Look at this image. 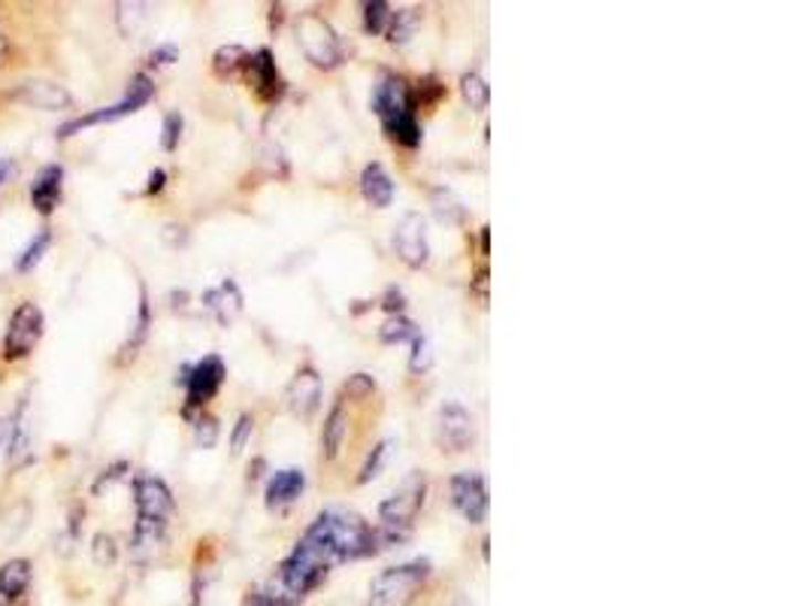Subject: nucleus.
<instances>
[{
    "label": "nucleus",
    "instance_id": "f257e3e1",
    "mask_svg": "<svg viewBox=\"0 0 808 606\" xmlns=\"http://www.w3.org/2000/svg\"><path fill=\"white\" fill-rule=\"evenodd\" d=\"M309 534L334 555V561L364 558V555H372L379 546V534L367 522H360L358 515L348 513L318 515L315 525L309 527Z\"/></svg>",
    "mask_w": 808,
    "mask_h": 606
},
{
    "label": "nucleus",
    "instance_id": "f03ea898",
    "mask_svg": "<svg viewBox=\"0 0 808 606\" xmlns=\"http://www.w3.org/2000/svg\"><path fill=\"white\" fill-rule=\"evenodd\" d=\"M428 561H409L400 567L381 571L370 588V606H412L421 585L428 583Z\"/></svg>",
    "mask_w": 808,
    "mask_h": 606
},
{
    "label": "nucleus",
    "instance_id": "7ed1b4c3",
    "mask_svg": "<svg viewBox=\"0 0 808 606\" xmlns=\"http://www.w3.org/2000/svg\"><path fill=\"white\" fill-rule=\"evenodd\" d=\"M421 503H424V477L406 479L403 489L381 503L379 543H400L409 534V525H412V519L421 510Z\"/></svg>",
    "mask_w": 808,
    "mask_h": 606
},
{
    "label": "nucleus",
    "instance_id": "20e7f679",
    "mask_svg": "<svg viewBox=\"0 0 808 606\" xmlns=\"http://www.w3.org/2000/svg\"><path fill=\"white\" fill-rule=\"evenodd\" d=\"M151 94H155V85L149 82V76H137V80L127 85V94L118 101V104L106 106V109H97V113H88V116H80L76 122L64 125V128H61V140H64V137H73V134H80L82 128H92V125H101V122H113V118L137 113L139 106L149 104Z\"/></svg>",
    "mask_w": 808,
    "mask_h": 606
},
{
    "label": "nucleus",
    "instance_id": "39448f33",
    "mask_svg": "<svg viewBox=\"0 0 808 606\" xmlns=\"http://www.w3.org/2000/svg\"><path fill=\"white\" fill-rule=\"evenodd\" d=\"M43 337V313L36 303H22L10 318V331L3 339V352L10 362H19L24 355H31L36 343Z\"/></svg>",
    "mask_w": 808,
    "mask_h": 606
},
{
    "label": "nucleus",
    "instance_id": "423d86ee",
    "mask_svg": "<svg viewBox=\"0 0 808 606\" xmlns=\"http://www.w3.org/2000/svg\"><path fill=\"white\" fill-rule=\"evenodd\" d=\"M297 34H301L303 52H306L309 61H315L318 67H334L336 61L343 59V49H339V40H336L334 28L324 22L322 15H315V12L303 15Z\"/></svg>",
    "mask_w": 808,
    "mask_h": 606
},
{
    "label": "nucleus",
    "instance_id": "0eeeda50",
    "mask_svg": "<svg viewBox=\"0 0 808 606\" xmlns=\"http://www.w3.org/2000/svg\"><path fill=\"white\" fill-rule=\"evenodd\" d=\"M475 437L473 416L461 407V404H445L439 407L437 416V443L449 452H463L470 449Z\"/></svg>",
    "mask_w": 808,
    "mask_h": 606
},
{
    "label": "nucleus",
    "instance_id": "6e6552de",
    "mask_svg": "<svg viewBox=\"0 0 808 606\" xmlns=\"http://www.w3.org/2000/svg\"><path fill=\"white\" fill-rule=\"evenodd\" d=\"M451 501L461 510L466 522H485L487 515V485L479 473H461L451 479Z\"/></svg>",
    "mask_w": 808,
    "mask_h": 606
},
{
    "label": "nucleus",
    "instance_id": "1a4fd4ad",
    "mask_svg": "<svg viewBox=\"0 0 808 606\" xmlns=\"http://www.w3.org/2000/svg\"><path fill=\"white\" fill-rule=\"evenodd\" d=\"M137 510L139 522H149V525H164L174 513V494L164 485L161 479L143 477L137 482Z\"/></svg>",
    "mask_w": 808,
    "mask_h": 606
},
{
    "label": "nucleus",
    "instance_id": "9d476101",
    "mask_svg": "<svg viewBox=\"0 0 808 606\" xmlns=\"http://www.w3.org/2000/svg\"><path fill=\"white\" fill-rule=\"evenodd\" d=\"M393 245L409 268H421L428 261V233H424V219L418 212H409L403 216V222L397 224Z\"/></svg>",
    "mask_w": 808,
    "mask_h": 606
},
{
    "label": "nucleus",
    "instance_id": "9b49d317",
    "mask_svg": "<svg viewBox=\"0 0 808 606\" xmlns=\"http://www.w3.org/2000/svg\"><path fill=\"white\" fill-rule=\"evenodd\" d=\"M224 383V364H221L219 355H207L203 362L195 364V370L188 374V404H207L209 397L216 395Z\"/></svg>",
    "mask_w": 808,
    "mask_h": 606
},
{
    "label": "nucleus",
    "instance_id": "f8f14e48",
    "mask_svg": "<svg viewBox=\"0 0 808 606\" xmlns=\"http://www.w3.org/2000/svg\"><path fill=\"white\" fill-rule=\"evenodd\" d=\"M372 109L379 113L381 122H391V118L403 116V113H412L409 109V94H406V85L400 80H381L372 92Z\"/></svg>",
    "mask_w": 808,
    "mask_h": 606
},
{
    "label": "nucleus",
    "instance_id": "ddd939ff",
    "mask_svg": "<svg viewBox=\"0 0 808 606\" xmlns=\"http://www.w3.org/2000/svg\"><path fill=\"white\" fill-rule=\"evenodd\" d=\"M19 101L34 109H67L73 104L70 92H64L59 82H24L19 88Z\"/></svg>",
    "mask_w": 808,
    "mask_h": 606
},
{
    "label": "nucleus",
    "instance_id": "4468645a",
    "mask_svg": "<svg viewBox=\"0 0 808 606\" xmlns=\"http://www.w3.org/2000/svg\"><path fill=\"white\" fill-rule=\"evenodd\" d=\"M318 400H322V379L315 370H301V374L294 376V383L288 388V407L297 412V416H309L315 412L318 407Z\"/></svg>",
    "mask_w": 808,
    "mask_h": 606
},
{
    "label": "nucleus",
    "instance_id": "2eb2a0df",
    "mask_svg": "<svg viewBox=\"0 0 808 606\" xmlns=\"http://www.w3.org/2000/svg\"><path fill=\"white\" fill-rule=\"evenodd\" d=\"M61 182H64V170H61L59 164H49L43 167L40 174H36L34 186H31V200H34L36 212H52L59 207L61 200Z\"/></svg>",
    "mask_w": 808,
    "mask_h": 606
},
{
    "label": "nucleus",
    "instance_id": "dca6fc26",
    "mask_svg": "<svg viewBox=\"0 0 808 606\" xmlns=\"http://www.w3.org/2000/svg\"><path fill=\"white\" fill-rule=\"evenodd\" d=\"M203 303H207L209 313L219 318V325H231L233 318L240 315V310H243V294L237 289V282L224 280L219 289L203 294Z\"/></svg>",
    "mask_w": 808,
    "mask_h": 606
},
{
    "label": "nucleus",
    "instance_id": "f3484780",
    "mask_svg": "<svg viewBox=\"0 0 808 606\" xmlns=\"http://www.w3.org/2000/svg\"><path fill=\"white\" fill-rule=\"evenodd\" d=\"M303 489H306L303 470H297V467L279 470L276 477L270 479V485H266V503H270V506H288V503H294L301 498Z\"/></svg>",
    "mask_w": 808,
    "mask_h": 606
},
{
    "label": "nucleus",
    "instance_id": "a211bd4d",
    "mask_svg": "<svg viewBox=\"0 0 808 606\" xmlns=\"http://www.w3.org/2000/svg\"><path fill=\"white\" fill-rule=\"evenodd\" d=\"M31 585V561L24 558H12L0 567V600L3 604H12L28 592Z\"/></svg>",
    "mask_w": 808,
    "mask_h": 606
},
{
    "label": "nucleus",
    "instance_id": "6ab92c4d",
    "mask_svg": "<svg viewBox=\"0 0 808 606\" xmlns=\"http://www.w3.org/2000/svg\"><path fill=\"white\" fill-rule=\"evenodd\" d=\"M360 188H364V198L370 200L372 207H391L393 200V182L391 176L385 174L381 164H370L364 176H360Z\"/></svg>",
    "mask_w": 808,
    "mask_h": 606
},
{
    "label": "nucleus",
    "instance_id": "aec40b11",
    "mask_svg": "<svg viewBox=\"0 0 808 606\" xmlns=\"http://www.w3.org/2000/svg\"><path fill=\"white\" fill-rule=\"evenodd\" d=\"M346 409L343 404L339 407L330 409V416L324 421V433H322V446H324V454L327 458H336L339 454V446H343V437H346Z\"/></svg>",
    "mask_w": 808,
    "mask_h": 606
},
{
    "label": "nucleus",
    "instance_id": "412c9836",
    "mask_svg": "<svg viewBox=\"0 0 808 606\" xmlns=\"http://www.w3.org/2000/svg\"><path fill=\"white\" fill-rule=\"evenodd\" d=\"M249 67H252V76H254V85L266 94V97H273L279 94V73H276V64L270 59V52H258L254 59H249Z\"/></svg>",
    "mask_w": 808,
    "mask_h": 606
},
{
    "label": "nucleus",
    "instance_id": "4be33fe9",
    "mask_svg": "<svg viewBox=\"0 0 808 606\" xmlns=\"http://www.w3.org/2000/svg\"><path fill=\"white\" fill-rule=\"evenodd\" d=\"M385 130H388L397 143H403V146H418V143H421V128H418V122L412 113H403V116L385 122Z\"/></svg>",
    "mask_w": 808,
    "mask_h": 606
},
{
    "label": "nucleus",
    "instance_id": "5701e85b",
    "mask_svg": "<svg viewBox=\"0 0 808 606\" xmlns=\"http://www.w3.org/2000/svg\"><path fill=\"white\" fill-rule=\"evenodd\" d=\"M49 243H52V233L43 231V233H36L34 240H31V245L24 249L22 255H19V261H15V268L22 270V273H28V270H34L40 261H43V255L49 252Z\"/></svg>",
    "mask_w": 808,
    "mask_h": 606
},
{
    "label": "nucleus",
    "instance_id": "b1692460",
    "mask_svg": "<svg viewBox=\"0 0 808 606\" xmlns=\"http://www.w3.org/2000/svg\"><path fill=\"white\" fill-rule=\"evenodd\" d=\"M461 85H463V97H466V104L473 106V109H485L487 97H491L485 80H482L479 73H466Z\"/></svg>",
    "mask_w": 808,
    "mask_h": 606
},
{
    "label": "nucleus",
    "instance_id": "393cba45",
    "mask_svg": "<svg viewBox=\"0 0 808 606\" xmlns=\"http://www.w3.org/2000/svg\"><path fill=\"white\" fill-rule=\"evenodd\" d=\"M418 337H421V327L406 322V318H391L381 327V339H388V343H416Z\"/></svg>",
    "mask_w": 808,
    "mask_h": 606
},
{
    "label": "nucleus",
    "instance_id": "a878e982",
    "mask_svg": "<svg viewBox=\"0 0 808 606\" xmlns=\"http://www.w3.org/2000/svg\"><path fill=\"white\" fill-rule=\"evenodd\" d=\"M393 12L388 3H367V31L370 34H385L391 24Z\"/></svg>",
    "mask_w": 808,
    "mask_h": 606
},
{
    "label": "nucleus",
    "instance_id": "bb28decb",
    "mask_svg": "<svg viewBox=\"0 0 808 606\" xmlns=\"http://www.w3.org/2000/svg\"><path fill=\"white\" fill-rule=\"evenodd\" d=\"M388 449H391V443H379L376 449H372L370 458H367V464H364V470H360L358 482H370V479L379 477L381 464H385V458H388Z\"/></svg>",
    "mask_w": 808,
    "mask_h": 606
},
{
    "label": "nucleus",
    "instance_id": "cd10ccee",
    "mask_svg": "<svg viewBox=\"0 0 808 606\" xmlns=\"http://www.w3.org/2000/svg\"><path fill=\"white\" fill-rule=\"evenodd\" d=\"M195 440L197 446H203V449H212L216 446V440H219V425H216V419H200L195 425Z\"/></svg>",
    "mask_w": 808,
    "mask_h": 606
},
{
    "label": "nucleus",
    "instance_id": "c85d7f7f",
    "mask_svg": "<svg viewBox=\"0 0 808 606\" xmlns=\"http://www.w3.org/2000/svg\"><path fill=\"white\" fill-rule=\"evenodd\" d=\"M179 134H182V116H179V113H170V116L164 118V137H161L164 149H176V146H179Z\"/></svg>",
    "mask_w": 808,
    "mask_h": 606
},
{
    "label": "nucleus",
    "instance_id": "c756f323",
    "mask_svg": "<svg viewBox=\"0 0 808 606\" xmlns=\"http://www.w3.org/2000/svg\"><path fill=\"white\" fill-rule=\"evenodd\" d=\"M412 370H424L430 364V349H428V339H424V334L412 343Z\"/></svg>",
    "mask_w": 808,
    "mask_h": 606
},
{
    "label": "nucleus",
    "instance_id": "7c9ffc66",
    "mask_svg": "<svg viewBox=\"0 0 808 606\" xmlns=\"http://www.w3.org/2000/svg\"><path fill=\"white\" fill-rule=\"evenodd\" d=\"M249 437H252V419H249V416H243V419L237 421V431H233V440H231L233 452H243V446H245V440H249Z\"/></svg>",
    "mask_w": 808,
    "mask_h": 606
},
{
    "label": "nucleus",
    "instance_id": "2f4dec72",
    "mask_svg": "<svg viewBox=\"0 0 808 606\" xmlns=\"http://www.w3.org/2000/svg\"><path fill=\"white\" fill-rule=\"evenodd\" d=\"M176 46H161L158 52H151V64H174L176 61Z\"/></svg>",
    "mask_w": 808,
    "mask_h": 606
},
{
    "label": "nucleus",
    "instance_id": "473e14b6",
    "mask_svg": "<svg viewBox=\"0 0 808 606\" xmlns=\"http://www.w3.org/2000/svg\"><path fill=\"white\" fill-rule=\"evenodd\" d=\"M10 170H12V164L7 161V158H0V186L7 182V176H10Z\"/></svg>",
    "mask_w": 808,
    "mask_h": 606
},
{
    "label": "nucleus",
    "instance_id": "72a5a7b5",
    "mask_svg": "<svg viewBox=\"0 0 808 606\" xmlns=\"http://www.w3.org/2000/svg\"><path fill=\"white\" fill-rule=\"evenodd\" d=\"M161 182H164V174H161V170H158V174L151 176V186H149V191H158V188H161Z\"/></svg>",
    "mask_w": 808,
    "mask_h": 606
},
{
    "label": "nucleus",
    "instance_id": "f704fd0d",
    "mask_svg": "<svg viewBox=\"0 0 808 606\" xmlns=\"http://www.w3.org/2000/svg\"><path fill=\"white\" fill-rule=\"evenodd\" d=\"M3 433H7V421H0V443H3Z\"/></svg>",
    "mask_w": 808,
    "mask_h": 606
},
{
    "label": "nucleus",
    "instance_id": "c9c22d12",
    "mask_svg": "<svg viewBox=\"0 0 808 606\" xmlns=\"http://www.w3.org/2000/svg\"><path fill=\"white\" fill-rule=\"evenodd\" d=\"M249 606H261V600H258V595H254L252 600H249Z\"/></svg>",
    "mask_w": 808,
    "mask_h": 606
},
{
    "label": "nucleus",
    "instance_id": "e433bc0d",
    "mask_svg": "<svg viewBox=\"0 0 808 606\" xmlns=\"http://www.w3.org/2000/svg\"><path fill=\"white\" fill-rule=\"evenodd\" d=\"M0 59H3V34H0Z\"/></svg>",
    "mask_w": 808,
    "mask_h": 606
},
{
    "label": "nucleus",
    "instance_id": "4c0bfd02",
    "mask_svg": "<svg viewBox=\"0 0 808 606\" xmlns=\"http://www.w3.org/2000/svg\"><path fill=\"white\" fill-rule=\"evenodd\" d=\"M0 606H7V604H0Z\"/></svg>",
    "mask_w": 808,
    "mask_h": 606
}]
</instances>
